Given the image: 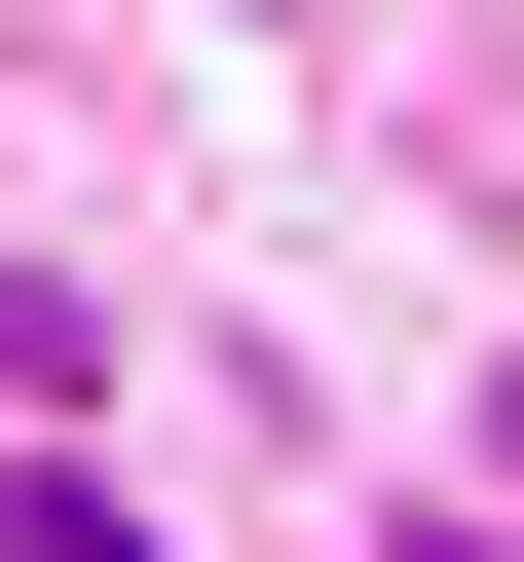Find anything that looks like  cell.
Wrapping results in <instances>:
<instances>
[{"label":"cell","mask_w":524,"mask_h":562,"mask_svg":"<svg viewBox=\"0 0 524 562\" xmlns=\"http://www.w3.org/2000/svg\"><path fill=\"white\" fill-rule=\"evenodd\" d=\"M0 562H150V525H113V487H0Z\"/></svg>","instance_id":"obj_1"}]
</instances>
